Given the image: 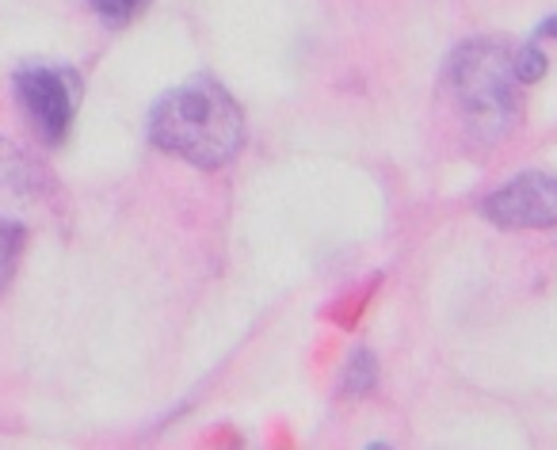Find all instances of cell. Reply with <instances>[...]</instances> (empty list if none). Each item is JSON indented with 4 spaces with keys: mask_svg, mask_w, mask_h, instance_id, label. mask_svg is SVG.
<instances>
[{
    "mask_svg": "<svg viewBox=\"0 0 557 450\" xmlns=\"http://www.w3.org/2000/svg\"><path fill=\"white\" fill-rule=\"evenodd\" d=\"M149 141L195 168H222L245 146V115L214 77H191L149 115Z\"/></svg>",
    "mask_w": 557,
    "mask_h": 450,
    "instance_id": "6da1fadb",
    "label": "cell"
},
{
    "mask_svg": "<svg viewBox=\"0 0 557 450\" xmlns=\"http://www.w3.org/2000/svg\"><path fill=\"white\" fill-rule=\"evenodd\" d=\"M447 92L462 126L493 146L516 134L523 118V80L516 73V50L504 39H470L447 62Z\"/></svg>",
    "mask_w": 557,
    "mask_h": 450,
    "instance_id": "7a4b0ae2",
    "label": "cell"
},
{
    "mask_svg": "<svg viewBox=\"0 0 557 450\" xmlns=\"http://www.w3.org/2000/svg\"><path fill=\"white\" fill-rule=\"evenodd\" d=\"M16 100L24 108V118L39 141L58 146L65 141L73 123V111L81 100V85L70 70H50V65H35V70H20L16 77Z\"/></svg>",
    "mask_w": 557,
    "mask_h": 450,
    "instance_id": "3957f363",
    "label": "cell"
},
{
    "mask_svg": "<svg viewBox=\"0 0 557 450\" xmlns=\"http://www.w3.org/2000/svg\"><path fill=\"white\" fill-rule=\"evenodd\" d=\"M481 214L500 229H557V176L519 172L481 202Z\"/></svg>",
    "mask_w": 557,
    "mask_h": 450,
    "instance_id": "277c9868",
    "label": "cell"
},
{
    "mask_svg": "<svg viewBox=\"0 0 557 450\" xmlns=\"http://www.w3.org/2000/svg\"><path fill=\"white\" fill-rule=\"evenodd\" d=\"M54 195V179L35 157H27L12 141H0V214L35 210Z\"/></svg>",
    "mask_w": 557,
    "mask_h": 450,
    "instance_id": "5b68a950",
    "label": "cell"
},
{
    "mask_svg": "<svg viewBox=\"0 0 557 450\" xmlns=\"http://www.w3.org/2000/svg\"><path fill=\"white\" fill-rule=\"evenodd\" d=\"M24 245H27V229H24V225L0 214V295L9 290L12 275H16Z\"/></svg>",
    "mask_w": 557,
    "mask_h": 450,
    "instance_id": "8992f818",
    "label": "cell"
},
{
    "mask_svg": "<svg viewBox=\"0 0 557 450\" xmlns=\"http://www.w3.org/2000/svg\"><path fill=\"white\" fill-rule=\"evenodd\" d=\"M374 378H379V363L367 348L351 351L348 366H344V393L348 397H363L374 389Z\"/></svg>",
    "mask_w": 557,
    "mask_h": 450,
    "instance_id": "52a82bcc",
    "label": "cell"
},
{
    "mask_svg": "<svg viewBox=\"0 0 557 450\" xmlns=\"http://www.w3.org/2000/svg\"><path fill=\"white\" fill-rule=\"evenodd\" d=\"M153 0H92V12L108 27H126L131 20H138Z\"/></svg>",
    "mask_w": 557,
    "mask_h": 450,
    "instance_id": "ba28073f",
    "label": "cell"
},
{
    "mask_svg": "<svg viewBox=\"0 0 557 450\" xmlns=\"http://www.w3.org/2000/svg\"><path fill=\"white\" fill-rule=\"evenodd\" d=\"M516 73L523 85H534V80L546 77V54H542L539 39H531L527 47L516 50Z\"/></svg>",
    "mask_w": 557,
    "mask_h": 450,
    "instance_id": "9c48e42d",
    "label": "cell"
},
{
    "mask_svg": "<svg viewBox=\"0 0 557 450\" xmlns=\"http://www.w3.org/2000/svg\"><path fill=\"white\" fill-rule=\"evenodd\" d=\"M534 39H557V16L542 20V24H539V32H534Z\"/></svg>",
    "mask_w": 557,
    "mask_h": 450,
    "instance_id": "30bf717a",
    "label": "cell"
}]
</instances>
